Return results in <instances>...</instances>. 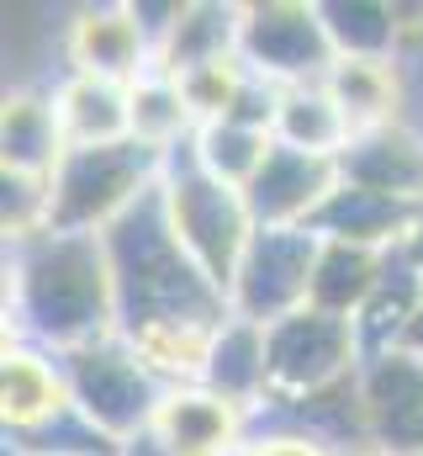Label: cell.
<instances>
[{"label": "cell", "instance_id": "cell-30", "mask_svg": "<svg viewBox=\"0 0 423 456\" xmlns=\"http://www.w3.org/2000/svg\"><path fill=\"white\" fill-rule=\"evenodd\" d=\"M127 11H132V21H138V32H143V43H148V53H154V64H159V53H164V43H170V32H175V21H180V11H186V0H132Z\"/></svg>", "mask_w": 423, "mask_h": 456}, {"label": "cell", "instance_id": "cell-22", "mask_svg": "<svg viewBox=\"0 0 423 456\" xmlns=\"http://www.w3.org/2000/svg\"><path fill=\"white\" fill-rule=\"evenodd\" d=\"M387 255H392V249H387ZM387 255H381V249H360V244L323 239L317 265H313V297H307V308L355 324V314L365 308V297H371V287H376Z\"/></svg>", "mask_w": 423, "mask_h": 456}, {"label": "cell", "instance_id": "cell-33", "mask_svg": "<svg viewBox=\"0 0 423 456\" xmlns=\"http://www.w3.org/2000/svg\"><path fill=\"white\" fill-rule=\"evenodd\" d=\"M403 249H408V260H413V265L423 271V218L413 224V233H408V244H403Z\"/></svg>", "mask_w": 423, "mask_h": 456}, {"label": "cell", "instance_id": "cell-1", "mask_svg": "<svg viewBox=\"0 0 423 456\" xmlns=\"http://www.w3.org/2000/svg\"><path fill=\"white\" fill-rule=\"evenodd\" d=\"M5 330L53 355L116 335V281L101 233L43 228L5 244Z\"/></svg>", "mask_w": 423, "mask_h": 456}, {"label": "cell", "instance_id": "cell-23", "mask_svg": "<svg viewBox=\"0 0 423 456\" xmlns=\"http://www.w3.org/2000/svg\"><path fill=\"white\" fill-rule=\"evenodd\" d=\"M328 43L339 59H397L403 48V5L387 0H317Z\"/></svg>", "mask_w": 423, "mask_h": 456}, {"label": "cell", "instance_id": "cell-15", "mask_svg": "<svg viewBox=\"0 0 423 456\" xmlns=\"http://www.w3.org/2000/svg\"><path fill=\"white\" fill-rule=\"evenodd\" d=\"M196 387L217 393L222 403H233L243 414H254L270 398V340H265V330L227 314L212 330V345H207V361H202V382Z\"/></svg>", "mask_w": 423, "mask_h": 456}, {"label": "cell", "instance_id": "cell-21", "mask_svg": "<svg viewBox=\"0 0 423 456\" xmlns=\"http://www.w3.org/2000/svg\"><path fill=\"white\" fill-rule=\"evenodd\" d=\"M53 102H59V122H64L69 149L132 138V102H127V86H111V80H96V75H64V80L53 86Z\"/></svg>", "mask_w": 423, "mask_h": 456}, {"label": "cell", "instance_id": "cell-27", "mask_svg": "<svg viewBox=\"0 0 423 456\" xmlns=\"http://www.w3.org/2000/svg\"><path fill=\"white\" fill-rule=\"evenodd\" d=\"M5 446L16 456H122L127 446L111 441L101 425H91L75 403H64L59 414H48L43 425L21 430V436H5Z\"/></svg>", "mask_w": 423, "mask_h": 456}, {"label": "cell", "instance_id": "cell-25", "mask_svg": "<svg viewBox=\"0 0 423 456\" xmlns=\"http://www.w3.org/2000/svg\"><path fill=\"white\" fill-rule=\"evenodd\" d=\"M355 127L349 117L339 112V102L328 96V86H291L281 91V112H275V143L286 149H302V154H317V159H339L349 149Z\"/></svg>", "mask_w": 423, "mask_h": 456}, {"label": "cell", "instance_id": "cell-31", "mask_svg": "<svg viewBox=\"0 0 423 456\" xmlns=\"http://www.w3.org/2000/svg\"><path fill=\"white\" fill-rule=\"evenodd\" d=\"M238 456H328V452L302 441V436H249Z\"/></svg>", "mask_w": 423, "mask_h": 456}, {"label": "cell", "instance_id": "cell-4", "mask_svg": "<svg viewBox=\"0 0 423 456\" xmlns=\"http://www.w3.org/2000/svg\"><path fill=\"white\" fill-rule=\"evenodd\" d=\"M164 175V154L143 149L138 138L69 149L59 170L48 175V228L64 233H106L143 191H154Z\"/></svg>", "mask_w": 423, "mask_h": 456}, {"label": "cell", "instance_id": "cell-10", "mask_svg": "<svg viewBox=\"0 0 423 456\" xmlns=\"http://www.w3.org/2000/svg\"><path fill=\"white\" fill-rule=\"evenodd\" d=\"M333 186H339V159H317L275 143L254 170V181L243 186V202L254 213V228H313Z\"/></svg>", "mask_w": 423, "mask_h": 456}, {"label": "cell", "instance_id": "cell-17", "mask_svg": "<svg viewBox=\"0 0 423 456\" xmlns=\"http://www.w3.org/2000/svg\"><path fill=\"white\" fill-rule=\"evenodd\" d=\"M419 308H423V271L408 260V249H392L376 287H371V297H365V308L355 314V335H360L365 361L403 350Z\"/></svg>", "mask_w": 423, "mask_h": 456}, {"label": "cell", "instance_id": "cell-32", "mask_svg": "<svg viewBox=\"0 0 423 456\" xmlns=\"http://www.w3.org/2000/svg\"><path fill=\"white\" fill-rule=\"evenodd\" d=\"M122 456H170V452H164V446H159L154 436H138V441H132V446H127Z\"/></svg>", "mask_w": 423, "mask_h": 456}, {"label": "cell", "instance_id": "cell-20", "mask_svg": "<svg viewBox=\"0 0 423 456\" xmlns=\"http://www.w3.org/2000/svg\"><path fill=\"white\" fill-rule=\"evenodd\" d=\"M323 86L339 102V112L349 117L355 133L408 122L403 117V64L397 59H333Z\"/></svg>", "mask_w": 423, "mask_h": 456}, {"label": "cell", "instance_id": "cell-14", "mask_svg": "<svg viewBox=\"0 0 423 456\" xmlns=\"http://www.w3.org/2000/svg\"><path fill=\"white\" fill-rule=\"evenodd\" d=\"M423 218L419 202H397V197H381V191H365V186H349L339 181L328 191V202L317 208L313 233L317 239H339V244H360V249H403L413 224Z\"/></svg>", "mask_w": 423, "mask_h": 456}, {"label": "cell", "instance_id": "cell-34", "mask_svg": "<svg viewBox=\"0 0 423 456\" xmlns=\"http://www.w3.org/2000/svg\"><path fill=\"white\" fill-rule=\"evenodd\" d=\"M403 350L423 361V308H419V319H413V330H408V340H403Z\"/></svg>", "mask_w": 423, "mask_h": 456}, {"label": "cell", "instance_id": "cell-26", "mask_svg": "<svg viewBox=\"0 0 423 456\" xmlns=\"http://www.w3.org/2000/svg\"><path fill=\"white\" fill-rule=\"evenodd\" d=\"M270 149H275L270 133H259V127H238V122H202V133L191 138L196 165H202L207 175H217V181L238 186V191L254 181V170L265 165Z\"/></svg>", "mask_w": 423, "mask_h": 456}, {"label": "cell", "instance_id": "cell-9", "mask_svg": "<svg viewBox=\"0 0 423 456\" xmlns=\"http://www.w3.org/2000/svg\"><path fill=\"white\" fill-rule=\"evenodd\" d=\"M360 403L376 456H423V361L408 350L360 366Z\"/></svg>", "mask_w": 423, "mask_h": 456}, {"label": "cell", "instance_id": "cell-19", "mask_svg": "<svg viewBox=\"0 0 423 456\" xmlns=\"http://www.w3.org/2000/svg\"><path fill=\"white\" fill-rule=\"evenodd\" d=\"M238 37H243V5L233 0H186L159 69L164 75H191V69H212V64H233L238 59Z\"/></svg>", "mask_w": 423, "mask_h": 456}, {"label": "cell", "instance_id": "cell-16", "mask_svg": "<svg viewBox=\"0 0 423 456\" xmlns=\"http://www.w3.org/2000/svg\"><path fill=\"white\" fill-rule=\"evenodd\" d=\"M64 403H69L64 361L53 350H37V345L5 335V355H0V425H5V436L43 425Z\"/></svg>", "mask_w": 423, "mask_h": 456}, {"label": "cell", "instance_id": "cell-29", "mask_svg": "<svg viewBox=\"0 0 423 456\" xmlns=\"http://www.w3.org/2000/svg\"><path fill=\"white\" fill-rule=\"evenodd\" d=\"M243 75H249V69H243L238 59H233V64H212V69L180 75V91H186L196 122H222L227 107H233V96H238V86H243Z\"/></svg>", "mask_w": 423, "mask_h": 456}, {"label": "cell", "instance_id": "cell-8", "mask_svg": "<svg viewBox=\"0 0 423 456\" xmlns=\"http://www.w3.org/2000/svg\"><path fill=\"white\" fill-rule=\"evenodd\" d=\"M270 340V398H317L360 377L365 350L349 319L302 308L265 330Z\"/></svg>", "mask_w": 423, "mask_h": 456}, {"label": "cell", "instance_id": "cell-3", "mask_svg": "<svg viewBox=\"0 0 423 456\" xmlns=\"http://www.w3.org/2000/svg\"><path fill=\"white\" fill-rule=\"evenodd\" d=\"M159 191H164V208H170V224L175 239L186 244V255L207 271V281L227 297L233 287V271L254 239V213L243 202L238 186L217 181L196 165L191 143L164 154V175H159Z\"/></svg>", "mask_w": 423, "mask_h": 456}, {"label": "cell", "instance_id": "cell-18", "mask_svg": "<svg viewBox=\"0 0 423 456\" xmlns=\"http://www.w3.org/2000/svg\"><path fill=\"white\" fill-rule=\"evenodd\" d=\"M64 154H69V138H64L53 91H11V102L0 112V159H5V170L53 175Z\"/></svg>", "mask_w": 423, "mask_h": 456}, {"label": "cell", "instance_id": "cell-13", "mask_svg": "<svg viewBox=\"0 0 423 456\" xmlns=\"http://www.w3.org/2000/svg\"><path fill=\"white\" fill-rule=\"evenodd\" d=\"M148 436L170 456H238L249 441V414L207 387H170Z\"/></svg>", "mask_w": 423, "mask_h": 456}, {"label": "cell", "instance_id": "cell-35", "mask_svg": "<svg viewBox=\"0 0 423 456\" xmlns=\"http://www.w3.org/2000/svg\"><path fill=\"white\" fill-rule=\"evenodd\" d=\"M344 456H376V452H344Z\"/></svg>", "mask_w": 423, "mask_h": 456}, {"label": "cell", "instance_id": "cell-28", "mask_svg": "<svg viewBox=\"0 0 423 456\" xmlns=\"http://www.w3.org/2000/svg\"><path fill=\"white\" fill-rule=\"evenodd\" d=\"M0 186H5V191H0L5 244L32 239V233H43V228H48V208H53V197H48V175H21V170H5V181H0Z\"/></svg>", "mask_w": 423, "mask_h": 456}, {"label": "cell", "instance_id": "cell-7", "mask_svg": "<svg viewBox=\"0 0 423 456\" xmlns=\"http://www.w3.org/2000/svg\"><path fill=\"white\" fill-rule=\"evenodd\" d=\"M333 43L323 27L317 0H254L243 5V37H238V64L281 91L317 86L333 69Z\"/></svg>", "mask_w": 423, "mask_h": 456}, {"label": "cell", "instance_id": "cell-2", "mask_svg": "<svg viewBox=\"0 0 423 456\" xmlns=\"http://www.w3.org/2000/svg\"><path fill=\"white\" fill-rule=\"evenodd\" d=\"M101 239L111 281H116V335L122 340H154V335H186V330L207 335L227 319V297L212 287L207 271L175 239L159 186L143 191Z\"/></svg>", "mask_w": 423, "mask_h": 456}, {"label": "cell", "instance_id": "cell-6", "mask_svg": "<svg viewBox=\"0 0 423 456\" xmlns=\"http://www.w3.org/2000/svg\"><path fill=\"white\" fill-rule=\"evenodd\" d=\"M317 239L313 228H254L233 287H227V314L249 319L259 330L291 319L313 297V265H317Z\"/></svg>", "mask_w": 423, "mask_h": 456}, {"label": "cell", "instance_id": "cell-11", "mask_svg": "<svg viewBox=\"0 0 423 456\" xmlns=\"http://www.w3.org/2000/svg\"><path fill=\"white\" fill-rule=\"evenodd\" d=\"M154 64L138 21L127 5H85L69 21V75H96L111 86H132L143 80Z\"/></svg>", "mask_w": 423, "mask_h": 456}, {"label": "cell", "instance_id": "cell-24", "mask_svg": "<svg viewBox=\"0 0 423 456\" xmlns=\"http://www.w3.org/2000/svg\"><path fill=\"white\" fill-rule=\"evenodd\" d=\"M127 102H132V138L143 149H154V154H175V149H186L202 133V122L191 112L180 80L164 75V69H148L143 80H132Z\"/></svg>", "mask_w": 423, "mask_h": 456}, {"label": "cell", "instance_id": "cell-5", "mask_svg": "<svg viewBox=\"0 0 423 456\" xmlns=\"http://www.w3.org/2000/svg\"><path fill=\"white\" fill-rule=\"evenodd\" d=\"M59 361H64L69 403H75L91 425H101L111 441L132 446L138 436L154 430V419H159L170 387H164V377L122 340V335L80 345V350H69V355H59Z\"/></svg>", "mask_w": 423, "mask_h": 456}, {"label": "cell", "instance_id": "cell-12", "mask_svg": "<svg viewBox=\"0 0 423 456\" xmlns=\"http://www.w3.org/2000/svg\"><path fill=\"white\" fill-rule=\"evenodd\" d=\"M339 181L423 208V127L392 122V127L355 133L349 149L339 154Z\"/></svg>", "mask_w": 423, "mask_h": 456}]
</instances>
